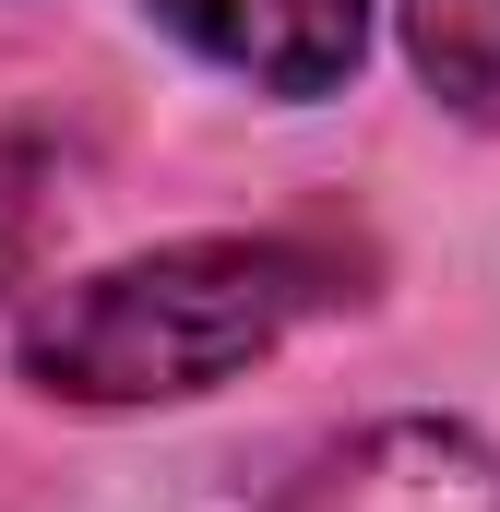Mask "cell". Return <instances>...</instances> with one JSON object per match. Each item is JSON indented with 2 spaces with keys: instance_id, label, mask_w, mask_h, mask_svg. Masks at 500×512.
<instances>
[{
  "instance_id": "1",
  "label": "cell",
  "mask_w": 500,
  "mask_h": 512,
  "mask_svg": "<svg viewBox=\"0 0 500 512\" xmlns=\"http://www.w3.org/2000/svg\"><path fill=\"white\" fill-rule=\"evenodd\" d=\"M322 298V262L286 239H179L60 286L24 322V382L60 405H179L239 382Z\"/></svg>"
},
{
  "instance_id": "2",
  "label": "cell",
  "mask_w": 500,
  "mask_h": 512,
  "mask_svg": "<svg viewBox=\"0 0 500 512\" xmlns=\"http://www.w3.org/2000/svg\"><path fill=\"white\" fill-rule=\"evenodd\" d=\"M262 512H500V453L453 417H381L310 453Z\"/></svg>"
},
{
  "instance_id": "3",
  "label": "cell",
  "mask_w": 500,
  "mask_h": 512,
  "mask_svg": "<svg viewBox=\"0 0 500 512\" xmlns=\"http://www.w3.org/2000/svg\"><path fill=\"white\" fill-rule=\"evenodd\" d=\"M155 24H179L262 96H334L370 48V0H155Z\"/></svg>"
},
{
  "instance_id": "4",
  "label": "cell",
  "mask_w": 500,
  "mask_h": 512,
  "mask_svg": "<svg viewBox=\"0 0 500 512\" xmlns=\"http://www.w3.org/2000/svg\"><path fill=\"white\" fill-rule=\"evenodd\" d=\"M405 48L465 120H500V0H405Z\"/></svg>"
},
{
  "instance_id": "5",
  "label": "cell",
  "mask_w": 500,
  "mask_h": 512,
  "mask_svg": "<svg viewBox=\"0 0 500 512\" xmlns=\"http://www.w3.org/2000/svg\"><path fill=\"white\" fill-rule=\"evenodd\" d=\"M36 262V155H12L0 143V286Z\"/></svg>"
}]
</instances>
